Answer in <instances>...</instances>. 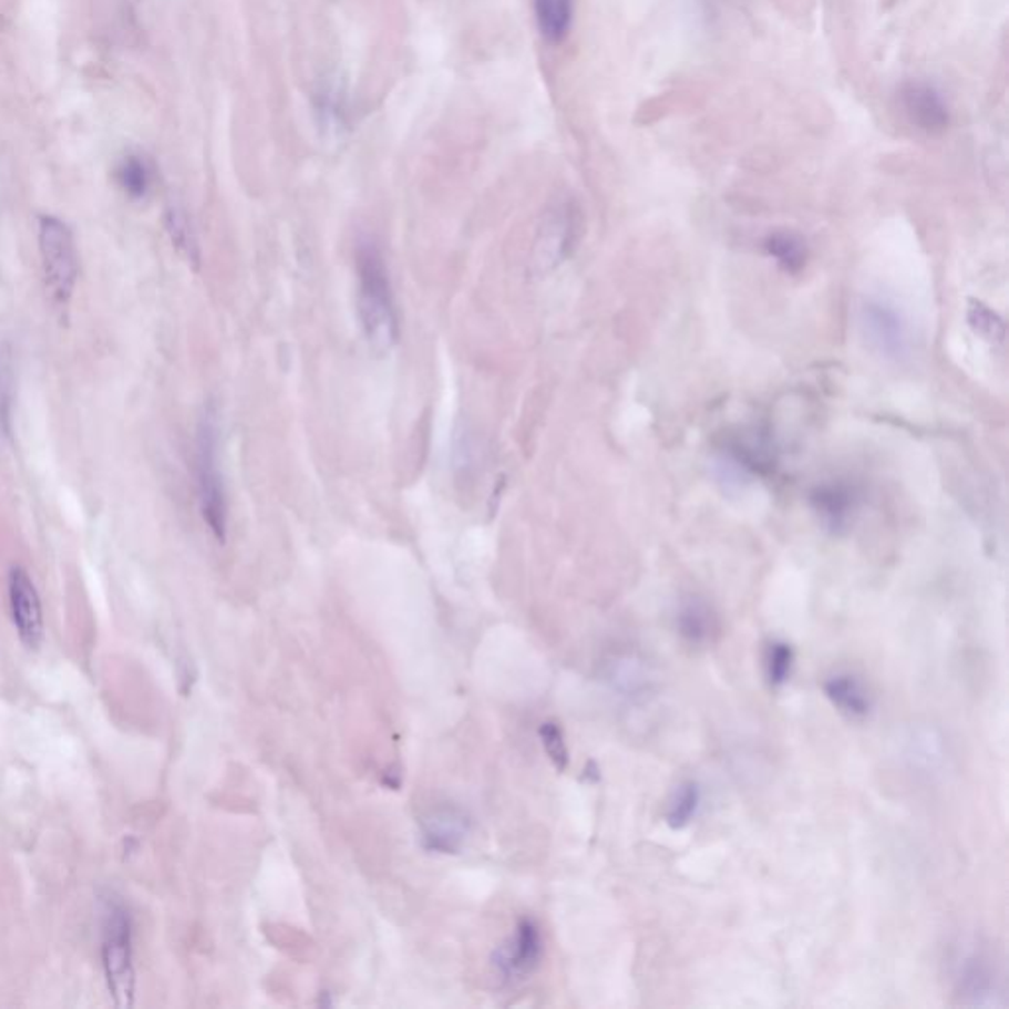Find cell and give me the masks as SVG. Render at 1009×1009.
<instances>
[{"instance_id":"cell-1","label":"cell","mask_w":1009,"mask_h":1009,"mask_svg":"<svg viewBox=\"0 0 1009 1009\" xmlns=\"http://www.w3.org/2000/svg\"><path fill=\"white\" fill-rule=\"evenodd\" d=\"M358 272V313L369 348L384 356L399 341V313L393 286L381 249L373 241L359 243L356 253Z\"/></svg>"},{"instance_id":"cell-2","label":"cell","mask_w":1009,"mask_h":1009,"mask_svg":"<svg viewBox=\"0 0 1009 1009\" xmlns=\"http://www.w3.org/2000/svg\"><path fill=\"white\" fill-rule=\"evenodd\" d=\"M196 485L202 517L212 535L224 543L227 535V493L219 465V429L215 411L204 412L196 434Z\"/></svg>"},{"instance_id":"cell-3","label":"cell","mask_w":1009,"mask_h":1009,"mask_svg":"<svg viewBox=\"0 0 1009 1009\" xmlns=\"http://www.w3.org/2000/svg\"><path fill=\"white\" fill-rule=\"evenodd\" d=\"M38 253L45 292L55 308L65 310L80 277V255L70 225L55 215L38 219Z\"/></svg>"},{"instance_id":"cell-4","label":"cell","mask_w":1009,"mask_h":1009,"mask_svg":"<svg viewBox=\"0 0 1009 1009\" xmlns=\"http://www.w3.org/2000/svg\"><path fill=\"white\" fill-rule=\"evenodd\" d=\"M103 970L116 1008L134 1003L133 925L121 903H109L103 920Z\"/></svg>"},{"instance_id":"cell-5","label":"cell","mask_w":1009,"mask_h":1009,"mask_svg":"<svg viewBox=\"0 0 1009 1009\" xmlns=\"http://www.w3.org/2000/svg\"><path fill=\"white\" fill-rule=\"evenodd\" d=\"M859 330L867 348L887 361H902L909 353V330L894 305L867 298L859 308Z\"/></svg>"},{"instance_id":"cell-6","label":"cell","mask_w":1009,"mask_h":1009,"mask_svg":"<svg viewBox=\"0 0 1009 1009\" xmlns=\"http://www.w3.org/2000/svg\"><path fill=\"white\" fill-rule=\"evenodd\" d=\"M580 233V212L574 202H560L546 214L535 243V268L548 272L570 257Z\"/></svg>"},{"instance_id":"cell-7","label":"cell","mask_w":1009,"mask_h":1009,"mask_svg":"<svg viewBox=\"0 0 1009 1009\" xmlns=\"http://www.w3.org/2000/svg\"><path fill=\"white\" fill-rule=\"evenodd\" d=\"M9 601L12 621L19 631L20 641L28 649H38L44 639V614L37 586L22 566H12L9 572Z\"/></svg>"},{"instance_id":"cell-8","label":"cell","mask_w":1009,"mask_h":1009,"mask_svg":"<svg viewBox=\"0 0 1009 1009\" xmlns=\"http://www.w3.org/2000/svg\"><path fill=\"white\" fill-rule=\"evenodd\" d=\"M956 988L962 1003L974 1008H1000L1003 1001V986L996 966L982 953H968L958 962Z\"/></svg>"},{"instance_id":"cell-9","label":"cell","mask_w":1009,"mask_h":1009,"mask_svg":"<svg viewBox=\"0 0 1009 1009\" xmlns=\"http://www.w3.org/2000/svg\"><path fill=\"white\" fill-rule=\"evenodd\" d=\"M902 105L923 133L943 134L950 125L947 101L929 81H907L902 87Z\"/></svg>"},{"instance_id":"cell-10","label":"cell","mask_w":1009,"mask_h":1009,"mask_svg":"<svg viewBox=\"0 0 1009 1009\" xmlns=\"http://www.w3.org/2000/svg\"><path fill=\"white\" fill-rule=\"evenodd\" d=\"M811 505L824 527L832 533H842L848 528L850 518L856 511L857 495L848 483H821L811 493Z\"/></svg>"},{"instance_id":"cell-11","label":"cell","mask_w":1009,"mask_h":1009,"mask_svg":"<svg viewBox=\"0 0 1009 1009\" xmlns=\"http://www.w3.org/2000/svg\"><path fill=\"white\" fill-rule=\"evenodd\" d=\"M543 955V938L533 920H521L515 937L497 955V968L505 978H517L531 972Z\"/></svg>"},{"instance_id":"cell-12","label":"cell","mask_w":1009,"mask_h":1009,"mask_svg":"<svg viewBox=\"0 0 1009 1009\" xmlns=\"http://www.w3.org/2000/svg\"><path fill=\"white\" fill-rule=\"evenodd\" d=\"M728 456L733 465L753 475H769L778 465L775 446L765 432L748 430L733 436L728 444Z\"/></svg>"},{"instance_id":"cell-13","label":"cell","mask_w":1009,"mask_h":1009,"mask_svg":"<svg viewBox=\"0 0 1009 1009\" xmlns=\"http://www.w3.org/2000/svg\"><path fill=\"white\" fill-rule=\"evenodd\" d=\"M677 629L684 644L704 649L714 644L718 635V617L702 598H687L677 614Z\"/></svg>"},{"instance_id":"cell-14","label":"cell","mask_w":1009,"mask_h":1009,"mask_svg":"<svg viewBox=\"0 0 1009 1009\" xmlns=\"http://www.w3.org/2000/svg\"><path fill=\"white\" fill-rule=\"evenodd\" d=\"M824 694L838 712L852 720H864L872 712V697L862 680L848 672H840L824 680Z\"/></svg>"},{"instance_id":"cell-15","label":"cell","mask_w":1009,"mask_h":1009,"mask_svg":"<svg viewBox=\"0 0 1009 1009\" xmlns=\"http://www.w3.org/2000/svg\"><path fill=\"white\" fill-rule=\"evenodd\" d=\"M535 20L545 42L563 44L574 22V0H535Z\"/></svg>"},{"instance_id":"cell-16","label":"cell","mask_w":1009,"mask_h":1009,"mask_svg":"<svg viewBox=\"0 0 1009 1009\" xmlns=\"http://www.w3.org/2000/svg\"><path fill=\"white\" fill-rule=\"evenodd\" d=\"M765 250L779 268L789 275H796L806 265V245L795 233L778 231L769 235Z\"/></svg>"},{"instance_id":"cell-17","label":"cell","mask_w":1009,"mask_h":1009,"mask_svg":"<svg viewBox=\"0 0 1009 1009\" xmlns=\"http://www.w3.org/2000/svg\"><path fill=\"white\" fill-rule=\"evenodd\" d=\"M464 836V816H456V814L452 813L434 816L432 821L426 822V828H424L426 846L430 850H440L444 854L460 848Z\"/></svg>"},{"instance_id":"cell-18","label":"cell","mask_w":1009,"mask_h":1009,"mask_svg":"<svg viewBox=\"0 0 1009 1009\" xmlns=\"http://www.w3.org/2000/svg\"><path fill=\"white\" fill-rule=\"evenodd\" d=\"M116 184L131 199H144L153 188V171L144 158L128 154L116 168Z\"/></svg>"},{"instance_id":"cell-19","label":"cell","mask_w":1009,"mask_h":1009,"mask_svg":"<svg viewBox=\"0 0 1009 1009\" xmlns=\"http://www.w3.org/2000/svg\"><path fill=\"white\" fill-rule=\"evenodd\" d=\"M700 803H702L700 785L694 781H684L682 785L677 786L675 795L670 799L667 824L672 831L687 828L688 824L694 821Z\"/></svg>"},{"instance_id":"cell-20","label":"cell","mask_w":1009,"mask_h":1009,"mask_svg":"<svg viewBox=\"0 0 1009 1009\" xmlns=\"http://www.w3.org/2000/svg\"><path fill=\"white\" fill-rule=\"evenodd\" d=\"M166 231L171 235V241L184 259L197 265L199 262V247H197L196 235L189 225V219L179 207L172 206L166 209Z\"/></svg>"},{"instance_id":"cell-21","label":"cell","mask_w":1009,"mask_h":1009,"mask_svg":"<svg viewBox=\"0 0 1009 1009\" xmlns=\"http://www.w3.org/2000/svg\"><path fill=\"white\" fill-rule=\"evenodd\" d=\"M966 318L970 330L984 341L1001 346L1006 340V323L1001 320L1000 313L993 312L990 306L984 305L980 300H970Z\"/></svg>"},{"instance_id":"cell-22","label":"cell","mask_w":1009,"mask_h":1009,"mask_svg":"<svg viewBox=\"0 0 1009 1009\" xmlns=\"http://www.w3.org/2000/svg\"><path fill=\"white\" fill-rule=\"evenodd\" d=\"M793 665H795V651L791 645L785 641L769 644L768 652H765V675H768L771 688L785 687L791 679Z\"/></svg>"},{"instance_id":"cell-23","label":"cell","mask_w":1009,"mask_h":1009,"mask_svg":"<svg viewBox=\"0 0 1009 1009\" xmlns=\"http://www.w3.org/2000/svg\"><path fill=\"white\" fill-rule=\"evenodd\" d=\"M540 738H543V745H545L546 753L553 761L554 768L558 769V771H564V769L568 768V750H566V743H564L563 730L553 724V722H546L540 728Z\"/></svg>"},{"instance_id":"cell-24","label":"cell","mask_w":1009,"mask_h":1009,"mask_svg":"<svg viewBox=\"0 0 1009 1009\" xmlns=\"http://www.w3.org/2000/svg\"><path fill=\"white\" fill-rule=\"evenodd\" d=\"M10 367L0 361V422H9L10 391H12V377Z\"/></svg>"}]
</instances>
